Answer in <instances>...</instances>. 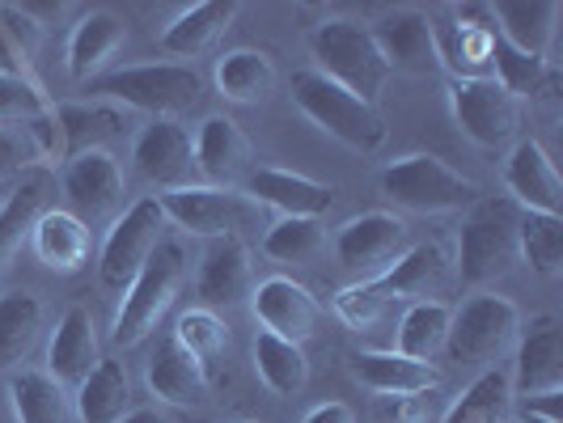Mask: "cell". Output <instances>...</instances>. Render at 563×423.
Segmentation results:
<instances>
[{"mask_svg":"<svg viewBox=\"0 0 563 423\" xmlns=\"http://www.w3.org/2000/svg\"><path fill=\"white\" fill-rule=\"evenodd\" d=\"M560 4L555 0H530V4H492V26L496 38L508 43L512 52L534 59H551L555 34H560Z\"/></svg>","mask_w":563,"mask_h":423,"instance_id":"obj_24","label":"cell"},{"mask_svg":"<svg viewBox=\"0 0 563 423\" xmlns=\"http://www.w3.org/2000/svg\"><path fill=\"white\" fill-rule=\"evenodd\" d=\"M43 326H47V305L34 292L26 288L0 292V368L4 372H18L34 356Z\"/></svg>","mask_w":563,"mask_h":423,"instance_id":"obj_30","label":"cell"},{"mask_svg":"<svg viewBox=\"0 0 563 423\" xmlns=\"http://www.w3.org/2000/svg\"><path fill=\"white\" fill-rule=\"evenodd\" d=\"M327 246V229L310 216H280L263 233V254L276 263H310Z\"/></svg>","mask_w":563,"mask_h":423,"instance_id":"obj_41","label":"cell"},{"mask_svg":"<svg viewBox=\"0 0 563 423\" xmlns=\"http://www.w3.org/2000/svg\"><path fill=\"white\" fill-rule=\"evenodd\" d=\"M310 56L318 59L313 73H322L327 81L343 85L347 93L377 102L382 89L390 81V64L382 59L368 22L356 18H327L310 30Z\"/></svg>","mask_w":563,"mask_h":423,"instance_id":"obj_4","label":"cell"},{"mask_svg":"<svg viewBox=\"0 0 563 423\" xmlns=\"http://www.w3.org/2000/svg\"><path fill=\"white\" fill-rule=\"evenodd\" d=\"M373 43L382 59L390 64V73H432L437 68V43H432V18L420 9H395L386 18L373 22Z\"/></svg>","mask_w":563,"mask_h":423,"instance_id":"obj_22","label":"cell"},{"mask_svg":"<svg viewBox=\"0 0 563 423\" xmlns=\"http://www.w3.org/2000/svg\"><path fill=\"white\" fill-rule=\"evenodd\" d=\"M521 415L526 423H563V390L521 398Z\"/></svg>","mask_w":563,"mask_h":423,"instance_id":"obj_46","label":"cell"},{"mask_svg":"<svg viewBox=\"0 0 563 423\" xmlns=\"http://www.w3.org/2000/svg\"><path fill=\"white\" fill-rule=\"evenodd\" d=\"M251 310L254 322L276 338H288V343H306V338L318 335V322H322V310L313 301V292L306 283L288 280V276H267L251 288Z\"/></svg>","mask_w":563,"mask_h":423,"instance_id":"obj_15","label":"cell"},{"mask_svg":"<svg viewBox=\"0 0 563 423\" xmlns=\"http://www.w3.org/2000/svg\"><path fill=\"white\" fill-rule=\"evenodd\" d=\"M47 191H52V178L38 174V169H26V178L18 182V191L4 199V212H0V276H4V267L13 263L18 246L30 237V225H34V216L43 212Z\"/></svg>","mask_w":563,"mask_h":423,"instance_id":"obj_37","label":"cell"},{"mask_svg":"<svg viewBox=\"0 0 563 423\" xmlns=\"http://www.w3.org/2000/svg\"><path fill=\"white\" fill-rule=\"evenodd\" d=\"M132 166L144 182L162 187V191H178L191 187V169H196V153H191V132L178 119H153L144 123L132 141Z\"/></svg>","mask_w":563,"mask_h":423,"instance_id":"obj_14","label":"cell"},{"mask_svg":"<svg viewBox=\"0 0 563 423\" xmlns=\"http://www.w3.org/2000/svg\"><path fill=\"white\" fill-rule=\"evenodd\" d=\"M288 89H292V107L306 114L318 132H327L331 141H339L352 153H361V157L377 153L386 144V136H390L386 114L377 111V102H365V98L347 93L343 85L327 81L313 68L292 73Z\"/></svg>","mask_w":563,"mask_h":423,"instance_id":"obj_2","label":"cell"},{"mask_svg":"<svg viewBox=\"0 0 563 423\" xmlns=\"http://www.w3.org/2000/svg\"><path fill=\"white\" fill-rule=\"evenodd\" d=\"M59 123V136H64V162L89 153V148H102V144L119 136L128 127V111L114 107V102H98V98H85V102H59L52 107Z\"/></svg>","mask_w":563,"mask_h":423,"instance_id":"obj_32","label":"cell"},{"mask_svg":"<svg viewBox=\"0 0 563 423\" xmlns=\"http://www.w3.org/2000/svg\"><path fill=\"white\" fill-rule=\"evenodd\" d=\"M128 398H132L128 368L119 365L114 356H102L98 368L73 390V407H77L81 423H119L128 415Z\"/></svg>","mask_w":563,"mask_h":423,"instance_id":"obj_34","label":"cell"},{"mask_svg":"<svg viewBox=\"0 0 563 423\" xmlns=\"http://www.w3.org/2000/svg\"><path fill=\"white\" fill-rule=\"evenodd\" d=\"M251 356H254V377L276 398H297L310 386V360H306V352L297 343L258 331Z\"/></svg>","mask_w":563,"mask_h":423,"instance_id":"obj_35","label":"cell"},{"mask_svg":"<svg viewBox=\"0 0 563 423\" xmlns=\"http://www.w3.org/2000/svg\"><path fill=\"white\" fill-rule=\"evenodd\" d=\"M306 423H356L352 415V407H343V402H322V407H313Z\"/></svg>","mask_w":563,"mask_h":423,"instance_id":"obj_48","label":"cell"},{"mask_svg":"<svg viewBox=\"0 0 563 423\" xmlns=\"http://www.w3.org/2000/svg\"><path fill=\"white\" fill-rule=\"evenodd\" d=\"M169 335L178 338V347L196 360L199 372H203L208 381L221 372V365H225V356H229V326L212 310H203V305H199V310H183Z\"/></svg>","mask_w":563,"mask_h":423,"instance_id":"obj_36","label":"cell"},{"mask_svg":"<svg viewBox=\"0 0 563 423\" xmlns=\"http://www.w3.org/2000/svg\"><path fill=\"white\" fill-rule=\"evenodd\" d=\"M450 276V258L441 246H432V242H420V246H407V251L398 254L395 263L382 271V276H373V283L390 297V301H437L432 292L445 283Z\"/></svg>","mask_w":563,"mask_h":423,"instance_id":"obj_28","label":"cell"},{"mask_svg":"<svg viewBox=\"0 0 563 423\" xmlns=\"http://www.w3.org/2000/svg\"><path fill=\"white\" fill-rule=\"evenodd\" d=\"M0 34L9 38V47L18 52V59H26L38 52L43 43V26L26 13V4H0Z\"/></svg>","mask_w":563,"mask_h":423,"instance_id":"obj_45","label":"cell"},{"mask_svg":"<svg viewBox=\"0 0 563 423\" xmlns=\"http://www.w3.org/2000/svg\"><path fill=\"white\" fill-rule=\"evenodd\" d=\"M420 398H382L377 402V423H416L420 420Z\"/></svg>","mask_w":563,"mask_h":423,"instance_id":"obj_47","label":"cell"},{"mask_svg":"<svg viewBox=\"0 0 563 423\" xmlns=\"http://www.w3.org/2000/svg\"><path fill=\"white\" fill-rule=\"evenodd\" d=\"M30 251L34 258L56 271V276H77L93 258V229L68 208H43L30 225Z\"/></svg>","mask_w":563,"mask_h":423,"instance_id":"obj_21","label":"cell"},{"mask_svg":"<svg viewBox=\"0 0 563 423\" xmlns=\"http://www.w3.org/2000/svg\"><path fill=\"white\" fill-rule=\"evenodd\" d=\"M508 398H512V381H508V372L487 368L479 381L453 402L445 423H505Z\"/></svg>","mask_w":563,"mask_h":423,"instance_id":"obj_42","label":"cell"},{"mask_svg":"<svg viewBox=\"0 0 563 423\" xmlns=\"http://www.w3.org/2000/svg\"><path fill=\"white\" fill-rule=\"evenodd\" d=\"M166 221L191 237H242V229L258 225V203L246 191H221V187H208V182H191V187H178L157 196Z\"/></svg>","mask_w":563,"mask_h":423,"instance_id":"obj_8","label":"cell"},{"mask_svg":"<svg viewBox=\"0 0 563 423\" xmlns=\"http://www.w3.org/2000/svg\"><path fill=\"white\" fill-rule=\"evenodd\" d=\"M119 423H169V420L157 411V407H136V411H128Z\"/></svg>","mask_w":563,"mask_h":423,"instance_id":"obj_49","label":"cell"},{"mask_svg":"<svg viewBox=\"0 0 563 423\" xmlns=\"http://www.w3.org/2000/svg\"><path fill=\"white\" fill-rule=\"evenodd\" d=\"M382 196L398 203L402 212H420V216H450V212H466L475 199L483 196L479 182L462 178L453 166H445L432 153H411L398 157L377 174Z\"/></svg>","mask_w":563,"mask_h":423,"instance_id":"obj_6","label":"cell"},{"mask_svg":"<svg viewBox=\"0 0 563 423\" xmlns=\"http://www.w3.org/2000/svg\"><path fill=\"white\" fill-rule=\"evenodd\" d=\"M432 43H437V68L450 73V81H479L492 77V9L466 4L453 9V18H432Z\"/></svg>","mask_w":563,"mask_h":423,"instance_id":"obj_11","label":"cell"},{"mask_svg":"<svg viewBox=\"0 0 563 423\" xmlns=\"http://www.w3.org/2000/svg\"><path fill=\"white\" fill-rule=\"evenodd\" d=\"M59 191L68 199V212L81 216L85 225H102L123 212V169L107 148H89L68 157L59 169Z\"/></svg>","mask_w":563,"mask_h":423,"instance_id":"obj_10","label":"cell"},{"mask_svg":"<svg viewBox=\"0 0 563 423\" xmlns=\"http://www.w3.org/2000/svg\"><path fill=\"white\" fill-rule=\"evenodd\" d=\"M52 111L43 89L30 81L26 73H4L0 77V127H22L30 119Z\"/></svg>","mask_w":563,"mask_h":423,"instance_id":"obj_43","label":"cell"},{"mask_svg":"<svg viewBox=\"0 0 563 423\" xmlns=\"http://www.w3.org/2000/svg\"><path fill=\"white\" fill-rule=\"evenodd\" d=\"M492 81L505 89L508 98H542L555 89V68L551 59H534V56H521L512 52L508 43H492Z\"/></svg>","mask_w":563,"mask_h":423,"instance_id":"obj_39","label":"cell"},{"mask_svg":"<svg viewBox=\"0 0 563 423\" xmlns=\"http://www.w3.org/2000/svg\"><path fill=\"white\" fill-rule=\"evenodd\" d=\"M9 407L18 423H81L73 407V390H64L43 368L9 372Z\"/></svg>","mask_w":563,"mask_h":423,"instance_id":"obj_31","label":"cell"},{"mask_svg":"<svg viewBox=\"0 0 563 423\" xmlns=\"http://www.w3.org/2000/svg\"><path fill=\"white\" fill-rule=\"evenodd\" d=\"M517 221L521 208L508 196H479L457 229V280L466 288L500 280L517 263Z\"/></svg>","mask_w":563,"mask_h":423,"instance_id":"obj_5","label":"cell"},{"mask_svg":"<svg viewBox=\"0 0 563 423\" xmlns=\"http://www.w3.org/2000/svg\"><path fill=\"white\" fill-rule=\"evenodd\" d=\"M352 372H356V381L368 386L373 394L382 398H416V394H428V390H437V368L428 365V360H411V356H402V352H356L352 356Z\"/></svg>","mask_w":563,"mask_h":423,"instance_id":"obj_26","label":"cell"},{"mask_svg":"<svg viewBox=\"0 0 563 423\" xmlns=\"http://www.w3.org/2000/svg\"><path fill=\"white\" fill-rule=\"evenodd\" d=\"M508 381L521 398L563 390V331L555 318H534L530 335L517 338V368Z\"/></svg>","mask_w":563,"mask_h":423,"instance_id":"obj_23","label":"cell"},{"mask_svg":"<svg viewBox=\"0 0 563 423\" xmlns=\"http://www.w3.org/2000/svg\"><path fill=\"white\" fill-rule=\"evenodd\" d=\"M453 310L445 301H411L402 318H398V343L395 352L411 356V360H428L437 352H445V335H450Z\"/></svg>","mask_w":563,"mask_h":423,"instance_id":"obj_38","label":"cell"},{"mask_svg":"<svg viewBox=\"0 0 563 423\" xmlns=\"http://www.w3.org/2000/svg\"><path fill=\"white\" fill-rule=\"evenodd\" d=\"M102 360V343H98V326L93 313L85 305H68L56 318V331L47 338V377H56L64 390H77L85 377Z\"/></svg>","mask_w":563,"mask_h":423,"instance_id":"obj_20","label":"cell"},{"mask_svg":"<svg viewBox=\"0 0 563 423\" xmlns=\"http://www.w3.org/2000/svg\"><path fill=\"white\" fill-rule=\"evenodd\" d=\"M212 85H217V93L225 102H233V107H258L276 89V64H272L267 52H258V47H233V52H225V56L217 59Z\"/></svg>","mask_w":563,"mask_h":423,"instance_id":"obj_33","label":"cell"},{"mask_svg":"<svg viewBox=\"0 0 563 423\" xmlns=\"http://www.w3.org/2000/svg\"><path fill=\"white\" fill-rule=\"evenodd\" d=\"M505 191L521 212L563 216V178L538 141H517L505 157Z\"/></svg>","mask_w":563,"mask_h":423,"instance_id":"obj_18","label":"cell"},{"mask_svg":"<svg viewBox=\"0 0 563 423\" xmlns=\"http://www.w3.org/2000/svg\"><path fill=\"white\" fill-rule=\"evenodd\" d=\"M191 153H196V169L203 174L208 187L242 191V182L251 178V141L229 114H208L199 123Z\"/></svg>","mask_w":563,"mask_h":423,"instance_id":"obj_16","label":"cell"},{"mask_svg":"<svg viewBox=\"0 0 563 423\" xmlns=\"http://www.w3.org/2000/svg\"><path fill=\"white\" fill-rule=\"evenodd\" d=\"M390 310H395V301H390V297H386L373 280L347 283V288L335 297V313L352 326V331H368V326H377Z\"/></svg>","mask_w":563,"mask_h":423,"instance_id":"obj_44","label":"cell"},{"mask_svg":"<svg viewBox=\"0 0 563 423\" xmlns=\"http://www.w3.org/2000/svg\"><path fill=\"white\" fill-rule=\"evenodd\" d=\"M242 423H258V420H242Z\"/></svg>","mask_w":563,"mask_h":423,"instance_id":"obj_51","label":"cell"},{"mask_svg":"<svg viewBox=\"0 0 563 423\" xmlns=\"http://www.w3.org/2000/svg\"><path fill=\"white\" fill-rule=\"evenodd\" d=\"M89 98L98 102H114L123 111H141L153 119H178L191 111L203 98V77L191 64H174V59H157V64H132V68H114L89 81Z\"/></svg>","mask_w":563,"mask_h":423,"instance_id":"obj_1","label":"cell"},{"mask_svg":"<svg viewBox=\"0 0 563 423\" xmlns=\"http://www.w3.org/2000/svg\"><path fill=\"white\" fill-rule=\"evenodd\" d=\"M521 338V310L500 292H479L450 318L445 352L453 365H496L517 352Z\"/></svg>","mask_w":563,"mask_h":423,"instance_id":"obj_7","label":"cell"},{"mask_svg":"<svg viewBox=\"0 0 563 423\" xmlns=\"http://www.w3.org/2000/svg\"><path fill=\"white\" fill-rule=\"evenodd\" d=\"M187 246L174 242V237H162L157 251L144 258V267L132 276V283L123 288V301L114 310V326L111 335L119 347H141L144 338L162 326V318L169 313L174 297L183 292L187 283Z\"/></svg>","mask_w":563,"mask_h":423,"instance_id":"obj_3","label":"cell"},{"mask_svg":"<svg viewBox=\"0 0 563 423\" xmlns=\"http://www.w3.org/2000/svg\"><path fill=\"white\" fill-rule=\"evenodd\" d=\"M144 386L148 394L166 407H196L199 398L208 394V377L199 372V365L178 347L174 335H162L148 365H144Z\"/></svg>","mask_w":563,"mask_h":423,"instance_id":"obj_29","label":"cell"},{"mask_svg":"<svg viewBox=\"0 0 563 423\" xmlns=\"http://www.w3.org/2000/svg\"><path fill=\"white\" fill-rule=\"evenodd\" d=\"M517 258L530 263L538 276H555L563 267V216L521 212V221H517Z\"/></svg>","mask_w":563,"mask_h":423,"instance_id":"obj_40","label":"cell"},{"mask_svg":"<svg viewBox=\"0 0 563 423\" xmlns=\"http://www.w3.org/2000/svg\"><path fill=\"white\" fill-rule=\"evenodd\" d=\"M242 191L258 208H272L280 216H310V221H322L331 212V203H335V187L331 182H318L310 174H297V169H280V166L251 169V178L242 182Z\"/></svg>","mask_w":563,"mask_h":423,"instance_id":"obj_17","label":"cell"},{"mask_svg":"<svg viewBox=\"0 0 563 423\" xmlns=\"http://www.w3.org/2000/svg\"><path fill=\"white\" fill-rule=\"evenodd\" d=\"M254 271H251V251L242 237H212L203 242L196 271V292L203 301V310H225L238 305L242 297H251Z\"/></svg>","mask_w":563,"mask_h":423,"instance_id":"obj_19","label":"cell"},{"mask_svg":"<svg viewBox=\"0 0 563 423\" xmlns=\"http://www.w3.org/2000/svg\"><path fill=\"white\" fill-rule=\"evenodd\" d=\"M238 13H242L238 0H199V4H187V9L162 30L157 47L174 59H196L233 26Z\"/></svg>","mask_w":563,"mask_h":423,"instance_id":"obj_27","label":"cell"},{"mask_svg":"<svg viewBox=\"0 0 563 423\" xmlns=\"http://www.w3.org/2000/svg\"><path fill=\"white\" fill-rule=\"evenodd\" d=\"M166 212L157 196L136 199L132 208H123L111 221L107 237H102V251H98V280L107 288H128L132 276L144 267V258L157 251L162 242V229H166Z\"/></svg>","mask_w":563,"mask_h":423,"instance_id":"obj_9","label":"cell"},{"mask_svg":"<svg viewBox=\"0 0 563 423\" xmlns=\"http://www.w3.org/2000/svg\"><path fill=\"white\" fill-rule=\"evenodd\" d=\"M123 43H128V22H123V18H114L107 9L85 13L81 22L68 30V52H64L68 77L89 85L119 52H123Z\"/></svg>","mask_w":563,"mask_h":423,"instance_id":"obj_25","label":"cell"},{"mask_svg":"<svg viewBox=\"0 0 563 423\" xmlns=\"http://www.w3.org/2000/svg\"><path fill=\"white\" fill-rule=\"evenodd\" d=\"M407 225L395 212H361V216H347L331 237V251H335L339 267L347 271H361V276H382L398 254L407 251Z\"/></svg>","mask_w":563,"mask_h":423,"instance_id":"obj_13","label":"cell"},{"mask_svg":"<svg viewBox=\"0 0 563 423\" xmlns=\"http://www.w3.org/2000/svg\"><path fill=\"white\" fill-rule=\"evenodd\" d=\"M450 111L453 123L462 127L466 141H475L479 148H500L512 141L517 123H521V102L508 98L492 77L479 81H450Z\"/></svg>","mask_w":563,"mask_h":423,"instance_id":"obj_12","label":"cell"},{"mask_svg":"<svg viewBox=\"0 0 563 423\" xmlns=\"http://www.w3.org/2000/svg\"><path fill=\"white\" fill-rule=\"evenodd\" d=\"M4 199H9V196H0V212H4Z\"/></svg>","mask_w":563,"mask_h":423,"instance_id":"obj_50","label":"cell"}]
</instances>
